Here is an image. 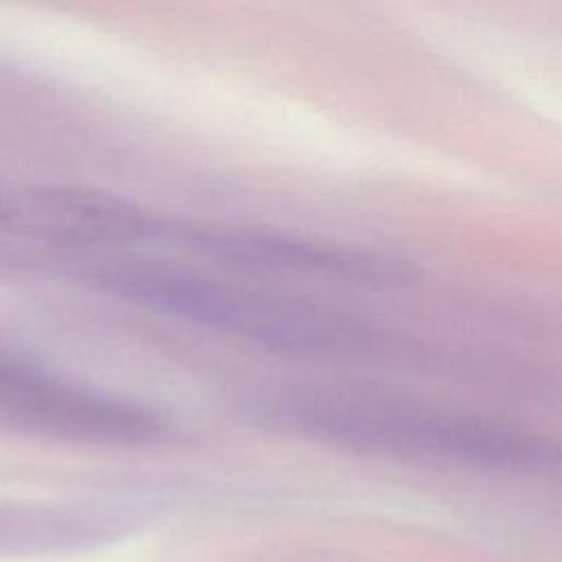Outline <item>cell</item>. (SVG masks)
<instances>
[{
    "mask_svg": "<svg viewBox=\"0 0 562 562\" xmlns=\"http://www.w3.org/2000/svg\"><path fill=\"white\" fill-rule=\"evenodd\" d=\"M81 277L99 292L147 312L301 358H378L404 342L373 325L281 290L224 279L182 263L105 257Z\"/></svg>",
    "mask_w": 562,
    "mask_h": 562,
    "instance_id": "cell-1",
    "label": "cell"
},
{
    "mask_svg": "<svg viewBox=\"0 0 562 562\" xmlns=\"http://www.w3.org/2000/svg\"><path fill=\"white\" fill-rule=\"evenodd\" d=\"M248 408L274 430L364 452L496 470L562 468V448L555 443L358 389L288 384L257 395Z\"/></svg>",
    "mask_w": 562,
    "mask_h": 562,
    "instance_id": "cell-2",
    "label": "cell"
},
{
    "mask_svg": "<svg viewBox=\"0 0 562 562\" xmlns=\"http://www.w3.org/2000/svg\"><path fill=\"white\" fill-rule=\"evenodd\" d=\"M0 426L79 443H147L167 432L165 419L138 402L4 353H0Z\"/></svg>",
    "mask_w": 562,
    "mask_h": 562,
    "instance_id": "cell-3",
    "label": "cell"
},
{
    "mask_svg": "<svg viewBox=\"0 0 562 562\" xmlns=\"http://www.w3.org/2000/svg\"><path fill=\"white\" fill-rule=\"evenodd\" d=\"M176 239L198 255L233 263L235 268L321 274L371 285H393L411 277L397 261L371 252L263 233L257 228L198 224L178 228Z\"/></svg>",
    "mask_w": 562,
    "mask_h": 562,
    "instance_id": "cell-4",
    "label": "cell"
},
{
    "mask_svg": "<svg viewBox=\"0 0 562 562\" xmlns=\"http://www.w3.org/2000/svg\"><path fill=\"white\" fill-rule=\"evenodd\" d=\"M9 204H11V189L0 187V226L7 224L9 217Z\"/></svg>",
    "mask_w": 562,
    "mask_h": 562,
    "instance_id": "cell-5",
    "label": "cell"
}]
</instances>
